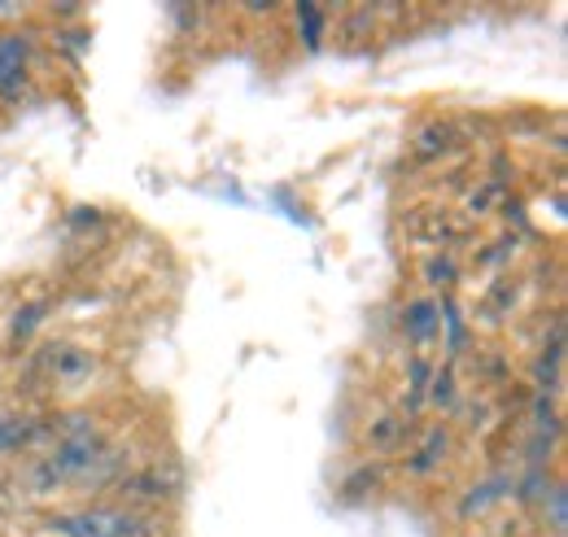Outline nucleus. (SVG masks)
Listing matches in <instances>:
<instances>
[{"label":"nucleus","mask_w":568,"mask_h":537,"mask_svg":"<svg viewBox=\"0 0 568 537\" xmlns=\"http://www.w3.org/2000/svg\"><path fill=\"white\" fill-rule=\"evenodd\" d=\"M62 537H153V525L132 507H83L53 520Z\"/></svg>","instance_id":"obj_1"},{"label":"nucleus","mask_w":568,"mask_h":537,"mask_svg":"<svg viewBox=\"0 0 568 537\" xmlns=\"http://www.w3.org/2000/svg\"><path fill=\"white\" fill-rule=\"evenodd\" d=\"M44 363H49V381H53L58 389H79V385L97 381V358H92L88 349L71 345V341L53 345V349L44 354Z\"/></svg>","instance_id":"obj_2"},{"label":"nucleus","mask_w":568,"mask_h":537,"mask_svg":"<svg viewBox=\"0 0 568 537\" xmlns=\"http://www.w3.org/2000/svg\"><path fill=\"white\" fill-rule=\"evenodd\" d=\"M27 58H31L27 40L13 36V31H4V36H0V101H18V97H22Z\"/></svg>","instance_id":"obj_3"},{"label":"nucleus","mask_w":568,"mask_h":537,"mask_svg":"<svg viewBox=\"0 0 568 537\" xmlns=\"http://www.w3.org/2000/svg\"><path fill=\"white\" fill-rule=\"evenodd\" d=\"M407 437H412V424H407V415H398V411H385V415H376V419L367 424V442H372L376 450H403Z\"/></svg>","instance_id":"obj_4"},{"label":"nucleus","mask_w":568,"mask_h":537,"mask_svg":"<svg viewBox=\"0 0 568 537\" xmlns=\"http://www.w3.org/2000/svg\"><path fill=\"white\" fill-rule=\"evenodd\" d=\"M180 489V480L175 476H166L162 468L153 472H136V476H123V494H132V498H166V494H175Z\"/></svg>","instance_id":"obj_5"},{"label":"nucleus","mask_w":568,"mask_h":537,"mask_svg":"<svg viewBox=\"0 0 568 537\" xmlns=\"http://www.w3.org/2000/svg\"><path fill=\"white\" fill-rule=\"evenodd\" d=\"M403 324H407V336L425 349V345H433V336H437V328H442V320H437V306L433 302H412L407 306V315H403Z\"/></svg>","instance_id":"obj_6"},{"label":"nucleus","mask_w":568,"mask_h":537,"mask_svg":"<svg viewBox=\"0 0 568 537\" xmlns=\"http://www.w3.org/2000/svg\"><path fill=\"white\" fill-rule=\"evenodd\" d=\"M40 433H44V428L31 424V419H22V415H0V455H9V450H18V446H31Z\"/></svg>","instance_id":"obj_7"},{"label":"nucleus","mask_w":568,"mask_h":537,"mask_svg":"<svg viewBox=\"0 0 568 537\" xmlns=\"http://www.w3.org/2000/svg\"><path fill=\"white\" fill-rule=\"evenodd\" d=\"M297 27H302L306 49L315 53V49H320V40H324V9H320V4H297Z\"/></svg>","instance_id":"obj_8"},{"label":"nucleus","mask_w":568,"mask_h":537,"mask_svg":"<svg viewBox=\"0 0 568 537\" xmlns=\"http://www.w3.org/2000/svg\"><path fill=\"white\" fill-rule=\"evenodd\" d=\"M446 446H450V437H446L442 428H433V433L425 437V450H420V455H412V472H428L442 455H446Z\"/></svg>","instance_id":"obj_9"},{"label":"nucleus","mask_w":568,"mask_h":537,"mask_svg":"<svg viewBox=\"0 0 568 537\" xmlns=\"http://www.w3.org/2000/svg\"><path fill=\"white\" fill-rule=\"evenodd\" d=\"M437 320H446V336H450V349L459 354V349L468 345V328H464V320H459L455 302H442V306H437Z\"/></svg>","instance_id":"obj_10"},{"label":"nucleus","mask_w":568,"mask_h":537,"mask_svg":"<svg viewBox=\"0 0 568 537\" xmlns=\"http://www.w3.org/2000/svg\"><path fill=\"white\" fill-rule=\"evenodd\" d=\"M428 403H433V406H450V403H455V372H450V367H437V372H433V389H428Z\"/></svg>","instance_id":"obj_11"},{"label":"nucleus","mask_w":568,"mask_h":537,"mask_svg":"<svg viewBox=\"0 0 568 537\" xmlns=\"http://www.w3.org/2000/svg\"><path fill=\"white\" fill-rule=\"evenodd\" d=\"M40 320H44V306H27V315H18V320H13V341H27Z\"/></svg>","instance_id":"obj_12"},{"label":"nucleus","mask_w":568,"mask_h":537,"mask_svg":"<svg viewBox=\"0 0 568 537\" xmlns=\"http://www.w3.org/2000/svg\"><path fill=\"white\" fill-rule=\"evenodd\" d=\"M428 280L433 284H455V263L450 259H433L428 263Z\"/></svg>","instance_id":"obj_13"}]
</instances>
